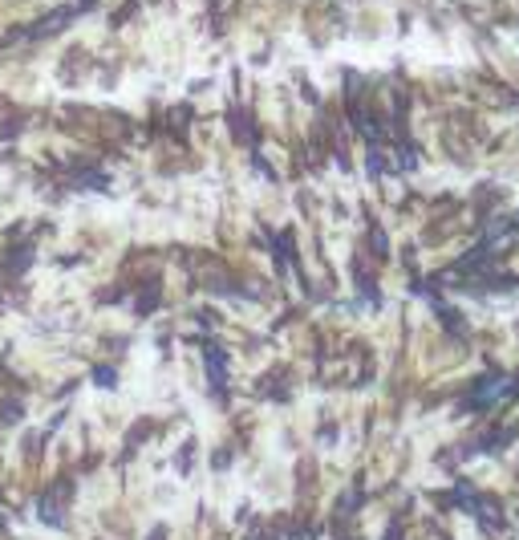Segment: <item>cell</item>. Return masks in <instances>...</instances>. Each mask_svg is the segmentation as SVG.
I'll return each mask as SVG.
<instances>
[{
    "mask_svg": "<svg viewBox=\"0 0 519 540\" xmlns=\"http://www.w3.org/2000/svg\"><path fill=\"white\" fill-rule=\"evenodd\" d=\"M207 366H211V378H215V386L223 382V353L215 350V345H207Z\"/></svg>",
    "mask_w": 519,
    "mask_h": 540,
    "instance_id": "cell-1",
    "label": "cell"
}]
</instances>
